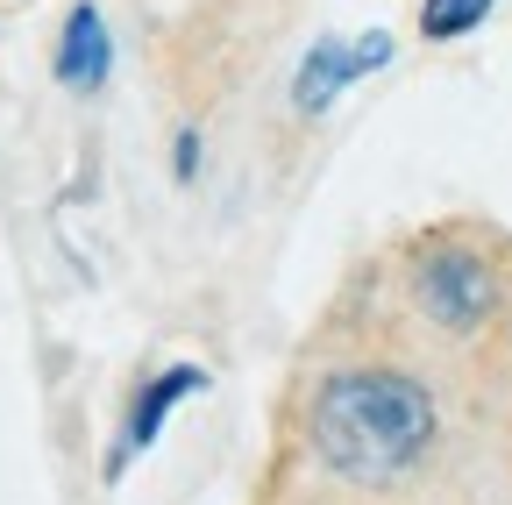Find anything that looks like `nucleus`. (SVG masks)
Instances as JSON below:
<instances>
[{
	"label": "nucleus",
	"mask_w": 512,
	"mask_h": 505,
	"mask_svg": "<svg viewBox=\"0 0 512 505\" xmlns=\"http://www.w3.org/2000/svg\"><path fill=\"white\" fill-rule=\"evenodd\" d=\"M200 385H207V377L192 370V363H178V370L150 377V392L136 399V413H128V434H121V449H114V470H121L128 456H136V449H150V441H157V427H164V413H171L178 399H192Z\"/></svg>",
	"instance_id": "5"
},
{
	"label": "nucleus",
	"mask_w": 512,
	"mask_h": 505,
	"mask_svg": "<svg viewBox=\"0 0 512 505\" xmlns=\"http://www.w3.org/2000/svg\"><path fill=\"white\" fill-rule=\"evenodd\" d=\"M377 65H392V36L384 29H370V36H356V43H313L306 50V65H299V79H292V100H299V114H320L328 100H342L356 79H370Z\"/></svg>",
	"instance_id": "2"
},
{
	"label": "nucleus",
	"mask_w": 512,
	"mask_h": 505,
	"mask_svg": "<svg viewBox=\"0 0 512 505\" xmlns=\"http://www.w3.org/2000/svg\"><path fill=\"white\" fill-rule=\"evenodd\" d=\"M484 15H491V0H427V8H420V29H427L434 43H448V36L477 29Z\"/></svg>",
	"instance_id": "6"
},
{
	"label": "nucleus",
	"mask_w": 512,
	"mask_h": 505,
	"mask_svg": "<svg viewBox=\"0 0 512 505\" xmlns=\"http://www.w3.org/2000/svg\"><path fill=\"white\" fill-rule=\"evenodd\" d=\"M420 306L441 328H477L491 313V271L477 257H434L420 271Z\"/></svg>",
	"instance_id": "3"
},
{
	"label": "nucleus",
	"mask_w": 512,
	"mask_h": 505,
	"mask_svg": "<svg viewBox=\"0 0 512 505\" xmlns=\"http://www.w3.org/2000/svg\"><path fill=\"white\" fill-rule=\"evenodd\" d=\"M107 65H114V43H107V22L93 0H79L64 15V43H57V79L72 93H100L107 86Z\"/></svg>",
	"instance_id": "4"
},
{
	"label": "nucleus",
	"mask_w": 512,
	"mask_h": 505,
	"mask_svg": "<svg viewBox=\"0 0 512 505\" xmlns=\"http://www.w3.org/2000/svg\"><path fill=\"white\" fill-rule=\"evenodd\" d=\"M434 441V399L399 370H349L328 377L313 399V449L328 470L356 484H392L406 477Z\"/></svg>",
	"instance_id": "1"
},
{
	"label": "nucleus",
	"mask_w": 512,
	"mask_h": 505,
	"mask_svg": "<svg viewBox=\"0 0 512 505\" xmlns=\"http://www.w3.org/2000/svg\"><path fill=\"white\" fill-rule=\"evenodd\" d=\"M192 164H200V136L185 129V136H178V178H192Z\"/></svg>",
	"instance_id": "7"
}]
</instances>
